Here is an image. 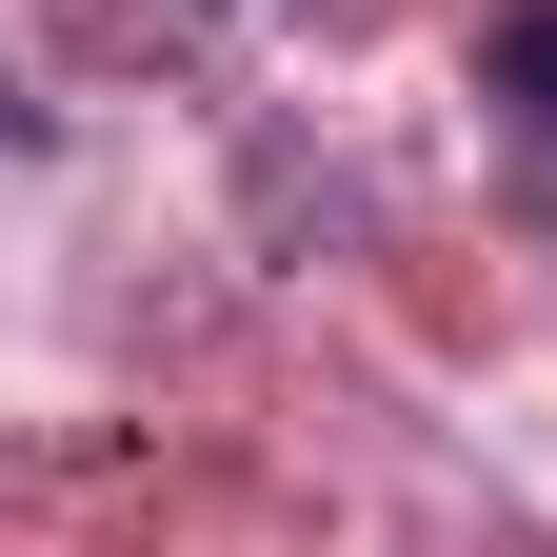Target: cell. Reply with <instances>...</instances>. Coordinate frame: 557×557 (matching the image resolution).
<instances>
[{
  "label": "cell",
  "instance_id": "cell-1",
  "mask_svg": "<svg viewBox=\"0 0 557 557\" xmlns=\"http://www.w3.org/2000/svg\"><path fill=\"white\" fill-rule=\"evenodd\" d=\"M478 100H498L518 160L557 139V0H498V21H478Z\"/></svg>",
  "mask_w": 557,
  "mask_h": 557
},
{
  "label": "cell",
  "instance_id": "cell-2",
  "mask_svg": "<svg viewBox=\"0 0 557 557\" xmlns=\"http://www.w3.org/2000/svg\"><path fill=\"white\" fill-rule=\"evenodd\" d=\"M518 180H537V220H557V139H537V160H518Z\"/></svg>",
  "mask_w": 557,
  "mask_h": 557
}]
</instances>
